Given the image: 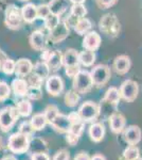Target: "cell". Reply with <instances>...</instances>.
Wrapping results in <instances>:
<instances>
[{
  "label": "cell",
  "instance_id": "1",
  "mask_svg": "<svg viewBox=\"0 0 142 160\" xmlns=\"http://www.w3.org/2000/svg\"><path fill=\"white\" fill-rule=\"evenodd\" d=\"M94 86L91 75L89 72L81 69L73 77V90L77 93H87Z\"/></svg>",
  "mask_w": 142,
  "mask_h": 160
},
{
  "label": "cell",
  "instance_id": "2",
  "mask_svg": "<svg viewBox=\"0 0 142 160\" xmlns=\"http://www.w3.org/2000/svg\"><path fill=\"white\" fill-rule=\"evenodd\" d=\"M9 149L14 154H22L29 149L30 142L27 135L21 132L14 133L9 139Z\"/></svg>",
  "mask_w": 142,
  "mask_h": 160
},
{
  "label": "cell",
  "instance_id": "3",
  "mask_svg": "<svg viewBox=\"0 0 142 160\" xmlns=\"http://www.w3.org/2000/svg\"><path fill=\"white\" fill-rule=\"evenodd\" d=\"M100 29L109 37H116L120 31V22L116 15L106 14L100 20Z\"/></svg>",
  "mask_w": 142,
  "mask_h": 160
},
{
  "label": "cell",
  "instance_id": "4",
  "mask_svg": "<svg viewBox=\"0 0 142 160\" xmlns=\"http://www.w3.org/2000/svg\"><path fill=\"white\" fill-rule=\"evenodd\" d=\"M94 84L97 87H103L108 82V80L112 77V72H110L109 66L105 64H99L95 65L90 72Z\"/></svg>",
  "mask_w": 142,
  "mask_h": 160
},
{
  "label": "cell",
  "instance_id": "5",
  "mask_svg": "<svg viewBox=\"0 0 142 160\" xmlns=\"http://www.w3.org/2000/svg\"><path fill=\"white\" fill-rule=\"evenodd\" d=\"M19 117L17 108L7 107L0 111V128L3 131H7L12 128L16 120Z\"/></svg>",
  "mask_w": 142,
  "mask_h": 160
},
{
  "label": "cell",
  "instance_id": "6",
  "mask_svg": "<svg viewBox=\"0 0 142 160\" xmlns=\"http://www.w3.org/2000/svg\"><path fill=\"white\" fill-rule=\"evenodd\" d=\"M22 20L24 19L21 16V10L19 11V9L14 4L7 7L6 11V25L7 28L13 30L19 29L21 27Z\"/></svg>",
  "mask_w": 142,
  "mask_h": 160
},
{
  "label": "cell",
  "instance_id": "7",
  "mask_svg": "<svg viewBox=\"0 0 142 160\" xmlns=\"http://www.w3.org/2000/svg\"><path fill=\"white\" fill-rule=\"evenodd\" d=\"M119 91H120L121 98H123L128 102H131L137 98V96H138L139 86L134 80L127 79L122 82Z\"/></svg>",
  "mask_w": 142,
  "mask_h": 160
},
{
  "label": "cell",
  "instance_id": "8",
  "mask_svg": "<svg viewBox=\"0 0 142 160\" xmlns=\"http://www.w3.org/2000/svg\"><path fill=\"white\" fill-rule=\"evenodd\" d=\"M79 114L83 122H92L100 114V108L94 102H85L80 107Z\"/></svg>",
  "mask_w": 142,
  "mask_h": 160
},
{
  "label": "cell",
  "instance_id": "9",
  "mask_svg": "<svg viewBox=\"0 0 142 160\" xmlns=\"http://www.w3.org/2000/svg\"><path fill=\"white\" fill-rule=\"evenodd\" d=\"M69 33H70L69 25L66 22H59L52 30H50L49 40L54 44L61 43L68 38Z\"/></svg>",
  "mask_w": 142,
  "mask_h": 160
},
{
  "label": "cell",
  "instance_id": "10",
  "mask_svg": "<svg viewBox=\"0 0 142 160\" xmlns=\"http://www.w3.org/2000/svg\"><path fill=\"white\" fill-rule=\"evenodd\" d=\"M46 90L52 96H57L64 90V81L59 76H49L46 81Z\"/></svg>",
  "mask_w": 142,
  "mask_h": 160
},
{
  "label": "cell",
  "instance_id": "11",
  "mask_svg": "<svg viewBox=\"0 0 142 160\" xmlns=\"http://www.w3.org/2000/svg\"><path fill=\"white\" fill-rule=\"evenodd\" d=\"M101 42H102V38H101L99 33L95 32V31H90V32L84 35L83 47L84 49L95 51L100 48Z\"/></svg>",
  "mask_w": 142,
  "mask_h": 160
},
{
  "label": "cell",
  "instance_id": "12",
  "mask_svg": "<svg viewBox=\"0 0 142 160\" xmlns=\"http://www.w3.org/2000/svg\"><path fill=\"white\" fill-rule=\"evenodd\" d=\"M50 124L54 129L59 131V132H68L71 128V123L69 118L65 114H61V113H58Z\"/></svg>",
  "mask_w": 142,
  "mask_h": 160
},
{
  "label": "cell",
  "instance_id": "13",
  "mask_svg": "<svg viewBox=\"0 0 142 160\" xmlns=\"http://www.w3.org/2000/svg\"><path fill=\"white\" fill-rule=\"evenodd\" d=\"M131 66V58L128 56L121 55L118 56L113 61V68H115L116 73L119 75H124L130 71Z\"/></svg>",
  "mask_w": 142,
  "mask_h": 160
},
{
  "label": "cell",
  "instance_id": "14",
  "mask_svg": "<svg viewBox=\"0 0 142 160\" xmlns=\"http://www.w3.org/2000/svg\"><path fill=\"white\" fill-rule=\"evenodd\" d=\"M29 42L31 47L34 50L43 51L46 47V38L45 34L39 30H36L34 32L31 33L29 38Z\"/></svg>",
  "mask_w": 142,
  "mask_h": 160
},
{
  "label": "cell",
  "instance_id": "15",
  "mask_svg": "<svg viewBox=\"0 0 142 160\" xmlns=\"http://www.w3.org/2000/svg\"><path fill=\"white\" fill-rule=\"evenodd\" d=\"M110 129L113 133L122 132L125 127V118L120 112H115L109 118Z\"/></svg>",
  "mask_w": 142,
  "mask_h": 160
},
{
  "label": "cell",
  "instance_id": "16",
  "mask_svg": "<svg viewBox=\"0 0 142 160\" xmlns=\"http://www.w3.org/2000/svg\"><path fill=\"white\" fill-rule=\"evenodd\" d=\"M124 140L130 145H136L141 140V129L136 125L128 126L124 131Z\"/></svg>",
  "mask_w": 142,
  "mask_h": 160
},
{
  "label": "cell",
  "instance_id": "17",
  "mask_svg": "<svg viewBox=\"0 0 142 160\" xmlns=\"http://www.w3.org/2000/svg\"><path fill=\"white\" fill-rule=\"evenodd\" d=\"M33 71V63L29 59H19L15 65V74L19 77L29 76Z\"/></svg>",
  "mask_w": 142,
  "mask_h": 160
},
{
  "label": "cell",
  "instance_id": "18",
  "mask_svg": "<svg viewBox=\"0 0 142 160\" xmlns=\"http://www.w3.org/2000/svg\"><path fill=\"white\" fill-rule=\"evenodd\" d=\"M50 71L56 72L63 66V53L59 50H54L50 53L49 58L46 61Z\"/></svg>",
  "mask_w": 142,
  "mask_h": 160
},
{
  "label": "cell",
  "instance_id": "19",
  "mask_svg": "<svg viewBox=\"0 0 142 160\" xmlns=\"http://www.w3.org/2000/svg\"><path fill=\"white\" fill-rule=\"evenodd\" d=\"M48 6L51 14L61 16L69 8V0H51Z\"/></svg>",
  "mask_w": 142,
  "mask_h": 160
},
{
  "label": "cell",
  "instance_id": "20",
  "mask_svg": "<svg viewBox=\"0 0 142 160\" xmlns=\"http://www.w3.org/2000/svg\"><path fill=\"white\" fill-rule=\"evenodd\" d=\"M21 16L24 22L32 24L37 19V10L34 3H27L21 8Z\"/></svg>",
  "mask_w": 142,
  "mask_h": 160
},
{
  "label": "cell",
  "instance_id": "21",
  "mask_svg": "<svg viewBox=\"0 0 142 160\" xmlns=\"http://www.w3.org/2000/svg\"><path fill=\"white\" fill-rule=\"evenodd\" d=\"M11 86H12L13 92H14L17 96H25V95H27L28 90H29V84H28L27 80L22 79V78L14 79Z\"/></svg>",
  "mask_w": 142,
  "mask_h": 160
},
{
  "label": "cell",
  "instance_id": "22",
  "mask_svg": "<svg viewBox=\"0 0 142 160\" xmlns=\"http://www.w3.org/2000/svg\"><path fill=\"white\" fill-rule=\"evenodd\" d=\"M105 135L104 125L101 123H94L89 128V136L94 142H100L103 140Z\"/></svg>",
  "mask_w": 142,
  "mask_h": 160
},
{
  "label": "cell",
  "instance_id": "23",
  "mask_svg": "<svg viewBox=\"0 0 142 160\" xmlns=\"http://www.w3.org/2000/svg\"><path fill=\"white\" fill-rule=\"evenodd\" d=\"M77 64H80L79 52L73 48L67 49L66 52L63 55V65L66 68V66L77 65Z\"/></svg>",
  "mask_w": 142,
  "mask_h": 160
},
{
  "label": "cell",
  "instance_id": "24",
  "mask_svg": "<svg viewBox=\"0 0 142 160\" xmlns=\"http://www.w3.org/2000/svg\"><path fill=\"white\" fill-rule=\"evenodd\" d=\"M73 26H74V31H76L77 34L85 35L91 29V22L88 18L83 17V18L76 19V22H74Z\"/></svg>",
  "mask_w": 142,
  "mask_h": 160
},
{
  "label": "cell",
  "instance_id": "25",
  "mask_svg": "<svg viewBox=\"0 0 142 160\" xmlns=\"http://www.w3.org/2000/svg\"><path fill=\"white\" fill-rule=\"evenodd\" d=\"M79 60H80V64H82L85 68L94 65L95 61L94 51L87 50V49L81 51V52H79Z\"/></svg>",
  "mask_w": 142,
  "mask_h": 160
},
{
  "label": "cell",
  "instance_id": "26",
  "mask_svg": "<svg viewBox=\"0 0 142 160\" xmlns=\"http://www.w3.org/2000/svg\"><path fill=\"white\" fill-rule=\"evenodd\" d=\"M30 123L32 125L33 130H42L47 125L48 121L46 118L45 113H37V114H35L34 117L31 118Z\"/></svg>",
  "mask_w": 142,
  "mask_h": 160
},
{
  "label": "cell",
  "instance_id": "27",
  "mask_svg": "<svg viewBox=\"0 0 142 160\" xmlns=\"http://www.w3.org/2000/svg\"><path fill=\"white\" fill-rule=\"evenodd\" d=\"M33 73L37 76H39L42 79H46L49 77V73H50V68L47 65L46 62H37L33 65Z\"/></svg>",
  "mask_w": 142,
  "mask_h": 160
},
{
  "label": "cell",
  "instance_id": "28",
  "mask_svg": "<svg viewBox=\"0 0 142 160\" xmlns=\"http://www.w3.org/2000/svg\"><path fill=\"white\" fill-rule=\"evenodd\" d=\"M120 98H121V95H120V91L117 89V88H109L107 90L106 93H105V97H104V100H106L109 104L112 105H118V102H120Z\"/></svg>",
  "mask_w": 142,
  "mask_h": 160
},
{
  "label": "cell",
  "instance_id": "29",
  "mask_svg": "<svg viewBox=\"0 0 142 160\" xmlns=\"http://www.w3.org/2000/svg\"><path fill=\"white\" fill-rule=\"evenodd\" d=\"M71 17H74L76 19L79 18H83L85 17V15L87 14V10L86 7L84 6L83 3H76V4H72L71 7Z\"/></svg>",
  "mask_w": 142,
  "mask_h": 160
},
{
  "label": "cell",
  "instance_id": "30",
  "mask_svg": "<svg viewBox=\"0 0 142 160\" xmlns=\"http://www.w3.org/2000/svg\"><path fill=\"white\" fill-rule=\"evenodd\" d=\"M18 113L21 117H29L32 112V104L29 102V100H20L19 102L16 106Z\"/></svg>",
  "mask_w": 142,
  "mask_h": 160
},
{
  "label": "cell",
  "instance_id": "31",
  "mask_svg": "<svg viewBox=\"0 0 142 160\" xmlns=\"http://www.w3.org/2000/svg\"><path fill=\"white\" fill-rule=\"evenodd\" d=\"M80 100V96H79V93L76 91H74V90H70V91H68L66 93L65 95V104L66 106H68V107H76L77 105V102H79Z\"/></svg>",
  "mask_w": 142,
  "mask_h": 160
},
{
  "label": "cell",
  "instance_id": "32",
  "mask_svg": "<svg viewBox=\"0 0 142 160\" xmlns=\"http://www.w3.org/2000/svg\"><path fill=\"white\" fill-rule=\"evenodd\" d=\"M123 156H124L125 160H135L139 158V149L138 148H136V145H130L124 151Z\"/></svg>",
  "mask_w": 142,
  "mask_h": 160
},
{
  "label": "cell",
  "instance_id": "33",
  "mask_svg": "<svg viewBox=\"0 0 142 160\" xmlns=\"http://www.w3.org/2000/svg\"><path fill=\"white\" fill-rule=\"evenodd\" d=\"M44 113H45L48 123H51L54 120V118H55L59 112H58V109H57V107H56V106L49 105L48 107L46 108V110H45V112H44Z\"/></svg>",
  "mask_w": 142,
  "mask_h": 160
},
{
  "label": "cell",
  "instance_id": "34",
  "mask_svg": "<svg viewBox=\"0 0 142 160\" xmlns=\"http://www.w3.org/2000/svg\"><path fill=\"white\" fill-rule=\"evenodd\" d=\"M15 65H16V62H14L13 60H11V59H7V60L2 63L1 69L4 74L12 75L13 73H15Z\"/></svg>",
  "mask_w": 142,
  "mask_h": 160
},
{
  "label": "cell",
  "instance_id": "35",
  "mask_svg": "<svg viewBox=\"0 0 142 160\" xmlns=\"http://www.w3.org/2000/svg\"><path fill=\"white\" fill-rule=\"evenodd\" d=\"M11 95V88L4 81L0 82V102H4Z\"/></svg>",
  "mask_w": 142,
  "mask_h": 160
},
{
  "label": "cell",
  "instance_id": "36",
  "mask_svg": "<svg viewBox=\"0 0 142 160\" xmlns=\"http://www.w3.org/2000/svg\"><path fill=\"white\" fill-rule=\"evenodd\" d=\"M36 10H37V18H40L44 20L51 14L48 4H39V6H36Z\"/></svg>",
  "mask_w": 142,
  "mask_h": 160
},
{
  "label": "cell",
  "instance_id": "37",
  "mask_svg": "<svg viewBox=\"0 0 142 160\" xmlns=\"http://www.w3.org/2000/svg\"><path fill=\"white\" fill-rule=\"evenodd\" d=\"M59 22H61V20H59V16L54 15V14H50L47 18L45 19V26H46V28L50 31V30H52Z\"/></svg>",
  "mask_w": 142,
  "mask_h": 160
},
{
  "label": "cell",
  "instance_id": "38",
  "mask_svg": "<svg viewBox=\"0 0 142 160\" xmlns=\"http://www.w3.org/2000/svg\"><path fill=\"white\" fill-rule=\"evenodd\" d=\"M43 81H44V79H42L39 76L35 75L34 73L32 75H30L29 78L27 79V82L30 88H40L43 84Z\"/></svg>",
  "mask_w": 142,
  "mask_h": 160
},
{
  "label": "cell",
  "instance_id": "39",
  "mask_svg": "<svg viewBox=\"0 0 142 160\" xmlns=\"http://www.w3.org/2000/svg\"><path fill=\"white\" fill-rule=\"evenodd\" d=\"M27 95L30 99H34V100L42 98V96H43L40 88H30V87H29V90H28Z\"/></svg>",
  "mask_w": 142,
  "mask_h": 160
},
{
  "label": "cell",
  "instance_id": "40",
  "mask_svg": "<svg viewBox=\"0 0 142 160\" xmlns=\"http://www.w3.org/2000/svg\"><path fill=\"white\" fill-rule=\"evenodd\" d=\"M80 71H81V68H80V64H77V65L66 66L65 68V73H66L67 76L70 77V78H73V77L76 76Z\"/></svg>",
  "mask_w": 142,
  "mask_h": 160
},
{
  "label": "cell",
  "instance_id": "41",
  "mask_svg": "<svg viewBox=\"0 0 142 160\" xmlns=\"http://www.w3.org/2000/svg\"><path fill=\"white\" fill-rule=\"evenodd\" d=\"M83 129H84V122H81V123H77V124H72L71 125V128H70V132L74 133L76 136H81V133L83 132ZM68 131V132H69Z\"/></svg>",
  "mask_w": 142,
  "mask_h": 160
},
{
  "label": "cell",
  "instance_id": "42",
  "mask_svg": "<svg viewBox=\"0 0 142 160\" xmlns=\"http://www.w3.org/2000/svg\"><path fill=\"white\" fill-rule=\"evenodd\" d=\"M32 131H33V128H32V125H31L30 122H24L19 127V132L24 133V135L29 136Z\"/></svg>",
  "mask_w": 142,
  "mask_h": 160
},
{
  "label": "cell",
  "instance_id": "43",
  "mask_svg": "<svg viewBox=\"0 0 142 160\" xmlns=\"http://www.w3.org/2000/svg\"><path fill=\"white\" fill-rule=\"evenodd\" d=\"M117 1L118 0H97V3L101 9H108L113 4H116Z\"/></svg>",
  "mask_w": 142,
  "mask_h": 160
},
{
  "label": "cell",
  "instance_id": "44",
  "mask_svg": "<svg viewBox=\"0 0 142 160\" xmlns=\"http://www.w3.org/2000/svg\"><path fill=\"white\" fill-rule=\"evenodd\" d=\"M53 160H69V153L65 149L58 151L57 153L54 155Z\"/></svg>",
  "mask_w": 142,
  "mask_h": 160
},
{
  "label": "cell",
  "instance_id": "45",
  "mask_svg": "<svg viewBox=\"0 0 142 160\" xmlns=\"http://www.w3.org/2000/svg\"><path fill=\"white\" fill-rule=\"evenodd\" d=\"M66 140L68 142V144H70V145H76V144L79 142V136L74 135V133L72 132H67V137H66Z\"/></svg>",
  "mask_w": 142,
  "mask_h": 160
},
{
  "label": "cell",
  "instance_id": "46",
  "mask_svg": "<svg viewBox=\"0 0 142 160\" xmlns=\"http://www.w3.org/2000/svg\"><path fill=\"white\" fill-rule=\"evenodd\" d=\"M68 118H69V120H70L71 125H72V124H77V123L83 122L81 117H80L79 112H71L70 114L68 115Z\"/></svg>",
  "mask_w": 142,
  "mask_h": 160
},
{
  "label": "cell",
  "instance_id": "47",
  "mask_svg": "<svg viewBox=\"0 0 142 160\" xmlns=\"http://www.w3.org/2000/svg\"><path fill=\"white\" fill-rule=\"evenodd\" d=\"M32 160H50V158L45 153H36L32 156Z\"/></svg>",
  "mask_w": 142,
  "mask_h": 160
},
{
  "label": "cell",
  "instance_id": "48",
  "mask_svg": "<svg viewBox=\"0 0 142 160\" xmlns=\"http://www.w3.org/2000/svg\"><path fill=\"white\" fill-rule=\"evenodd\" d=\"M74 160H90V158L86 153H80L79 155L76 156Z\"/></svg>",
  "mask_w": 142,
  "mask_h": 160
},
{
  "label": "cell",
  "instance_id": "49",
  "mask_svg": "<svg viewBox=\"0 0 142 160\" xmlns=\"http://www.w3.org/2000/svg\"><path fill=\"white\" fill-rule=\"evenodd\" d=\"M90 160H106V159H105V157L102 156V155H94Z\"/></svg>",
  "mask_w": 142,
  "mask_h": 160
},
{
  "label": "cell",
  "instance_id": "50",
  "mask_svg": "<svg viewBox=\"0 0 142 160\" xmlns=\"http://www.w3.org/2000/svg\"><path fill=\"white\" fill-rule=\"evenodd\" d=\"M69 1L72 2L73 4H76V3H84L85 0H69Z\"/></svg>",
  "mask_w": 142,
  "mask_h": 160
},
{
  "label": "cell",
  "instance_id": "51",
  "mask_svg": "<svg viewBox=\"0 0 142 160\" xmlns=\"http://www.w3.org/2000/svg\"><path fill=\"white\" fill-rule=\"evenodd\" d=\"M2 160H16V158H15V157H13V156H7V157H4Z\"/></svg>",
  "mask_w": 142,
  "mask_h": 160
},
{
  "label": "cell",
  "instance_id": "52",
  "mask_svg": "<svg viewBox=\"0 0 142 160\" xmlns=\"http://www.w3.org/2000/svg\"><path fill=\"white\" fill-rule=\"evenodd\" d=\"M19 1H29V0H19Z\"/></svg>",
  "mask_w": 142,
  "mask_h": 160
},
{
  "label": "cell",
  "instance_id": "53",
  "mask_svg": "<svg viewBox=\"0 0 142 160\" xmlns=\"http://www.w3.org/2000/svg\"><path fill=\"white\" fill-rule=\"evenodd\" d=\"M135 160H142V158H137V159H135Z\"/></svg>",
  "mask_w": 142,
  "mask_h": 160
},
{
  "label": "cell",
  "instance_id": "54",
  "mask_svg": "<svg viewBox=\"0 0 142 160\" xmlns=\"http://www.w3.org/2000/svg\"><path fill=\"white\" fill-rule=\"evenodd\" d=\"M0 68H1V62H0Z\"/></svg>",
  "mask_w": 142,
  "mask_h": 160
}]
</instances>
